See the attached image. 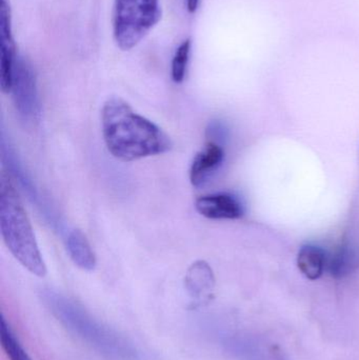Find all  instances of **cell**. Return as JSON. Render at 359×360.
Wrapping results in <instances>:
<instances>
[{
    "mask_svg": "<svg viewBox=\"0 0 359 360\" xmlns=\"http://www.w3.org/2000/svg\"><path fill=\"white\" fill-rule=\"evenodd\" d=\"M101 128L107 151L120 162L159 155L172 148L170 137L159 127L115 97L103 105Z\"/></svg>",
    "mask_w": 359,
    "mask_h": 360,
    "instance_id": "6da1fadb",
    "label": "cell"
},
{
    "mask_svg": "<svg viewBox=\"0 0 359 360\" xmlns=\"http://www.w3.org/2000/svg\"><path fill=\"white\" fill-rule=\"evenodd\" d=\"M42 300L59 323L112 360H136V349L117 332L103 325L81 306L54 290H44Z\"/></svg>",
    "mask_w": 359,
    "mask_h": 360,
    "instance_id": "7a4b0ae2",
    "label": "cell"
},
{
    "mask_svg": "<svg viewBox=\"0 0 359 360\" xmlns=\"http://www.w3.org/2000/svg\"><path fill=\"white\" fill-rule=\"evenodd\" d=\"M0 230L4 243L21 266L36 276H46V264L31 221L10 174L6 172L0 176Z\"/></svg>",
    "mask_w": 359,
    "mask_h": 360,
    "instance_id": "3957f363",
    "label": "cell"
},
{
    "mask_svg": "<svg viewBox=\"0 0 359 360\" xmlns=\"http://www.w3.org/2000/svg\"><path fill=\"white\" fill-rule=\"evenodd\" d=\"M160 19V0H115L112 27L118 48L122 51L132 50Z\"/></svg>",
    "mask_w": 359,
    "mask_h": 360,
    "instance_id": "277c9868",
    "label": "cell"
},
{
    "mask_svg": "<svg viewBox=\"0 0 359 360\" xmlns=\"http://www.w3.org/2000/svg\"><path fill=\"white\" fill-rule=\"evenodd\" d=\"M11 94L19 116L27 122H37L41 114L37 76L31 61L18 56L13 71Z\"/></svg>",
    "mask_w": 359,
    "mask_h": 360,
    "instance_id": "5b68a950",
    "label": "cell"
},
{
    "mask_svg": "<svg viewBox=\"0 0 359 360\" xmlns=\"http://www.w3.org/2000/svg\"><path fill=\"white\" fill-rule=\"evenodd\" d=\"M1 139H0V152L1 160L4 167L8 170V174L18 181L21 190L27 195L29 200L37 207L38 211L44 216L50 226L54 230L61 232L63 229V222L58 217L54 210L46 202L44 196L41 197L39 190L36 186L35 182L32 179L31 175L27 173L23 167L22 162L19 160L16 151L11 145L10 139H6V133L1 130Z\"/></svg>",
    "mask_w": 359,
    "mask_h": 360,
    "instance_id": "8992f818",
    "label": "cell"
},
{
    "mask_svg": "<svg viewBox=\"0 0 359 360\" xmlns=\"http://www.w3.org/2000/svg\"><path fill=\"white\" fill-rule=\"evenodd\" d=\"M0 86L4 93H10L17 49L12 27V10L8 0H0Z\"/></svg>",
    "mask_w": 359,
    "mask_h": 360,
    "instance_id": "52a82bcc",
    "label": "cell"
},
{
    "mask_svg": "<svg viewBox=\"0 0 359 360\" xmlns=\"http://www.w3.org/2000/svg\"><path fill=\"white\" fill-rule=\"evenodd\" d=\"M195 209L200 215L209 219L234 220L242 217L244 207L234 195L216 193L196 199Z\"/></svg>",
    "mask_w": 359,
    "mask_h": 360,
    "instance_id": "ba28073f",
    "label": "cell"
},
{
    "mask_svg": "<svg viewBox=\"0 0 359 360\" xmlns=\"http://www.w3.org/2000/svg\"><path fill=\"white\" fill-rule=\"evenodd\" d=\"M185 288L194 307L208 304L215 288L214 273L210 264L204 260L193 262L185 273Z\"/></svg>",
    "mask_w": 359,
    "mask_h": 360,
    "instance_id": "9c48e42d",
    "label": "cell"
},
{
    "mask_svg": "<svg viewBox=\"0 0 359 360\" xmlns=\"http://www.w3.org/2000/svg\"><path fill=\"white\" fill-rule=\"evenodd\" d=\"M225 151L218 143L208 141L204 150L198 152L190 168L192 186H200L223 164Z\"/></svg>",
    "mask_w": 359,
    "mask_h": 360,
    "instance_id": "30bf717a",
    "label": "cell"
},
{
    "mask_svg": "<svg viewBox=\"0 0 359 360\" xmlns=\"http://www.w3.org/2000/svg\"><path fill=\"white\" fill-rule=\"evenodd\" d=\"M65 248L72 262L84 271H93L96 266V257L86 235L77 229L67 231Z\"/></svg>",
    "mask_w": 359,
    "mask_h": 360,
    "instance_id": "8fae6325",
    "label": "cell"
},
{
    "mask_svg": "<svg viewBox=\"0 0 359 360\" xmlns=\"http://www.w3.org/2000/svg\"><path fill=\"white\" fill-rule=\"evenodd\" d=\"M359 266V252L353 245L343 243L328 256L327 270L333 278L343 279L355 272Z\"/></svg>",
    "mask_w": 359,
    "mask_h": 360,
    "instance_id": "7c38bea8",
    "label": "cell"
},
{
    "mask_svg": "<svg viewBox=\"0 0 359 360\" xmlns=\"http://www.w3.org/2000/svg\"><path fill=\"white\" fill-rule=\"evenodd\" d=\"M327 262L326 252L313 245H303L297 255V266L310 281H316L322 276L327 270Z\"/></svg>",
    "mask_w": 359,
    "mask_h": 360,
    "instance_id": "4fadbf2b",
    "label": "cell"
},
{
    "mask_svg": "<svg viewBox=\"0 0 359 360\" xmlns=\"http://www.w3.org/2000/svg\"><path fill=\"white\" fill-rule=\"evenodd\" d=\"M0 340L1 346L11 360H32L21 347L15 334L1 315L0 319Z\"/></svg>",
    "mask_w": 359,
    "mask_h": 360,
    "instance_id": "5bb4252c",
    "label": "cell"
},
{
    "mask_svg": "<svg viewBox=\"0 0 359 360\" xmlns=\"http://www.w3.org/2000/svg\"><path fill=\"white\" fill-rule=\"evenodd\" d=\"M192 41L190 38L183 40L175 51L171 65V76L175 84H181L185 80L191 55Z\"/></svg>",
    "mask_w": 359,
    "mask_h": 360,
    "instance_id": "9a60e30c",
    "label": "cell"
},
{
    "mask_svg": "<svg viewBox=\"0 0 359 360\" xmlns=\"http://www.w3.org/2000/svg\"><path fill=\"white\" fill-rule=\"evenodd\" d=\"M207 136L209 141L221 145L219 143L226 137V128L219 122H212L207 129Z\"/></svg>",
    "mask_w": 359,
    "mask_h": 360,
    "instance_id": "2e32d148",
    "label": "cell"
},
{
    "mask_svg": "<svg viewBox=\"0 0 359 360\" xmlns=\"http://www.w3.org/2000/svg\"><path fill=\"white\" fill-rule=\"evenodd\" d=\"M200 0H185V6H187L188 12L190 14H195L200 8Z\"/></svg>",
    "mask_w": 359,
    "mask_h": 360,
    "instance_id": "e0dca14e",
    "label": "cell"
}]
</instances>
